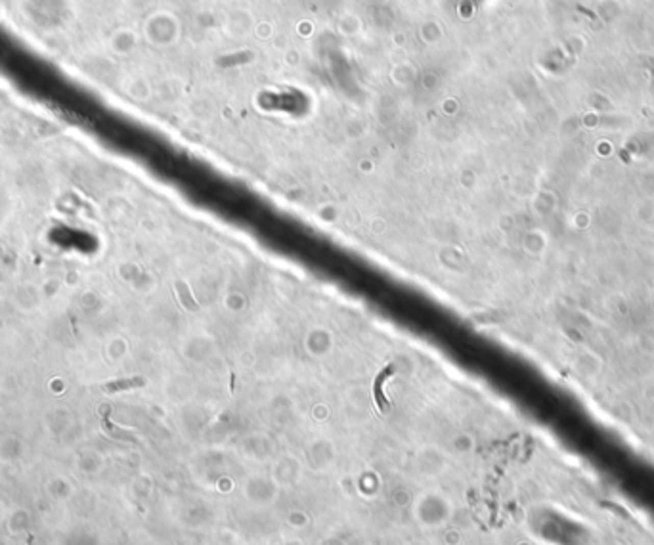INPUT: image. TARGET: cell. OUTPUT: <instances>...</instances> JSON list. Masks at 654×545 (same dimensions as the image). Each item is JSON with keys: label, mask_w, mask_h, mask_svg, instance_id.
Here are the masks:
<instances>
[{"label": "cell", "mask_w": 654, "mask_h": 545, "mask_svg": "<svg viewBox=\"0 0 654 545\" xmlns=\"http://www.w3.org/2000/svg\"><path fill=\"white\" fill-rule=\"evenodd\" d=\"M144 385V379L134 377V379H119V381H111L102 386L106 392H119V390H127V388H134V386Z\"/></svg>", "instance_id": "1"}]
</instances>
